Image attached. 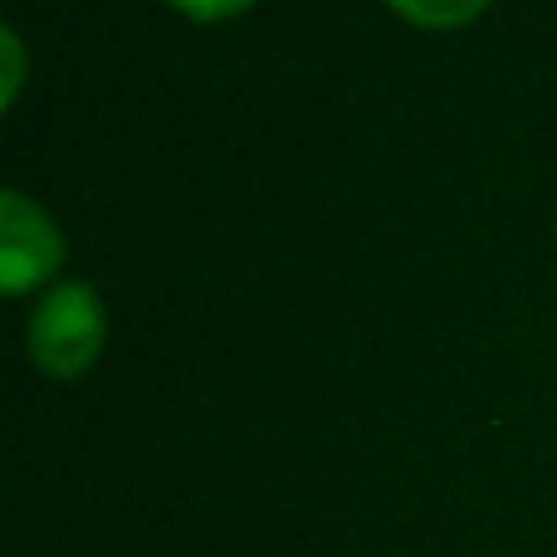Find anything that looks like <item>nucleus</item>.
Returning <instances> with one entry per match:
<instances>
[{
	"mask_svg": "<svg viewBox=\"0 0 557 557\" xmlns=\"http://www.w3.org/2000/svg\"><path fill=\"white\" fill-rule=\"evenodd\" d=\"M108 343V308L98 298L94 284L84 278H64L49 294H39V304L29 308L25 323V347L35 357V367L54 382L88 372L94 357Z\"/></svg>",
	"mask_w": 557,
	"mask_h": 557,
	"instance_id": "f257e3e1",
	"label": "nucleus"
},
{
	"mask_svg": "<svg viewBox=\"0 0 557 557\" xmlns=\"http://www.w3.org/2000/svg\"><path fill=\"white\" fill-rule=\"evenodd\" d=\"M64 264V235L54 215L20 186L0 191V288L25 294Z\"/></svg>",
	"mask_w": 557,
	"mask_h": 557,
	"instance_id": "f03ea898",
	"label": "nucleus"
},
{
	"mask_svg": "<svg viewBox=\"0 0 557 557\" xmlns=\"http://www.w3.org/2000/svg\"><path fill=\"white\" fill-rule=\"evenodd\" d=\"M392 10H401L406 20H416V25H431V29H450V25H465V20H474L490 0H386Z\"/></svg>",
	"mask_w": 557,
	"mask_h": 557,
	"instance_id": "7ed1b4c3",
	"label": "nucleus"
},
{
	"mask_svg": "<svg viewBox=\"0 0 557 557\" xmlns=\"http://www.w3.org/2000/svg\"><path fill=\"white\" fill-rule=\"evenodd\" d=\"M0 49H5V88H0V98L10 108L20 98V84H25V45H20L15 25H0Z\"/></svg>",
	"mask_w": 557,
	"mask_h": 557,
	"instance_id": "20e7f679",
	"label": "nucleus"
},
{
	"mask_svg": "<svg viewBox=\"0 0 557 557\" xmlns=\"http://www.w3.org/2000/svg\"><path fill=\"white\" fill-rule=\"evenodd\" d=\"M166 5L186 10L191 20H225V15H240V10H250L255 0H166Z\"/></svg>",
	"mask_w": 557,
	"mask_h": 557,
	"instance_id": "39448f33",
	"label": "nucleus"
}]
</instances>
